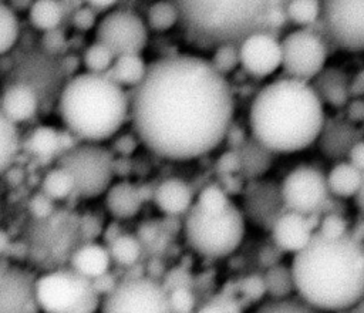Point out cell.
<instances>
[{
    "instance_id": "cell-1",
    "label": "cell",
    "mask_w": 364,
    "mask_h": 313,
    "mask_svg": "<svg viewBox=\"0 0 364 313\" xmlns=\"http://www.w3.org/2000/svg\"><path fill=\"white\" fill-rule=\"evenodd\" d=\"M129 94L134 134L165 162H192L215 152L235 121L228 77L199 54L175 53L151 61Z\"/></svg>"
},
{
    "instance_id": "cell-2",
    "label": "cell",
    "mask_w": 364,
    "mask_h": 313,
    "mask_svg": "<svg viewBox=\"0 0 364 313\" xmlns=\"http://www.w3.org/2000/svg\"><path fill=\"white\" fill-rule=\"evenodd\" d=\"M290 269L297 296L323 313L350 310L364 300V242L351 230L338 236L316 230L293 255Z\"/></svg>"
},
{
    "instance_id": "cell-3",
    "label": "cell",
    "mask_w": 364,
    "mask_h": 313,
    "mask_svg": "<svg viewBox=\"0 0 364 313\" xmlns=\"http://www.w3.org/2000/svg\"><path fill=\"white\" fill-rule=\"evenodd\" d=\"M326 122V105L313 84L286 75L266 81L247 108L249 135L274 155L309 149Z\"/></svg>"
},
{
    "instance_id": "cell-4",
    "label": "cell",
    "mask_w": 364,
    "mask_h": 313,
    "mask_svg": "<svg viewBox=\"0 0 364 313\" xmlns=\"http://www.w3.org/2000/svg\"><path fill=\"white\" fill-rule=\"evenodd\" d=\"M57 114L77 142L105 144L129 121L131 94L108 74L77 71L60 87Z\"/></svg>"
},
{
    "instance_id": "cell-5",
    "label": "cell",
    "mask_w": 364,
    "mask_h": 313,
    "mask_svg": "<svg viewBox=\"0 0 364 313\" xmlns=\"http://www.w3.org/2000/svg\"><path fill=\"white\" fill-rule=\"evenodd\" d=\"M246 223L242 208L235 203L219 212H208L193 203L183 216L182 236L193 253L218 260L233 255L240 248Z\"/></svg>"
},
{
    "instance_id": "cell-6",
    "label": "cell",
    "mask_w": 364,
    "mask_h": 313,
    "mask_svg": "<svg viewBox=\"0 0 364 313\" xmlns=\"http://www.w3.org/2000/svg\"><path fill=\"white\" fill-rule=\"evenodd\" d=\"M34 297L41 313H98L102 296L71 267L36 276Z\"/></svg>"
},
{
    "instance_id": "cell-7",
    "label": "cell",
    "mask_w": 364,
    "mask_h": 313,
    "mask_svg": "<svg viewBox=\"0 0 364 313\" xmlns=\"http://www.w3.org/2000/svg\"><path fill=\"white\" fill-rule=\"evenodd\" d=\"M182 17V26L202 40L235 41L247 17L246 0H175Z\"/></svg>"
},
{
    "instance_id": "cell-8",
    "label": "cell",
    "mask_w": 364,
    "mask_h": 313,
    "mask_svg": "<svg viewBox=\"0 0 364 313\" xmlns=\"http://www.w3.org/2000/svg\"><path fill=\"white\" fill-rule=\"evenodd\" d=\"M74 178L77 196L82 199L102 198L114 182L115 159L104 144L77 142L57 159Z\"/></svg>"
},
{
    "instance_id": "cell-9",
    "label": "cell",
    "mask_w": 364,
    "mask_h": 313,
    "mask_svg": "<svg viewBox=\"0 0 364 313\" xmlns=\"http://www.w3.org/2000/svg\"><path fill=\"white\" fill-rule=\"evenodd\" d=\"M280 41L283 75L311 83L328 65L331 46L316 28L293 27Z\"/></svg>"
},
{
    "instance_id": "cell-10",
    "label": "cell",
    "mask_w": 364,
    "mask_h": 313,
    "mask_svg": "<svg viewBox=\"0 0 364 313\" xmlns=\"http://www.w3.org/2000/svg\"><path fill=\"white\" fill-rule=\"evenodd\" d=\"M98 313H172L166 287L149 276L117 282L101 299Z\"/></svg>"
},
{
    "instance_id": "cell-11",
    "label": "cell",
    "mask_w": 364,
    "mask_h": 313,
    "mask_svg": "<svg viewBox=\"0 0 364 313\" xmlns=\"http://www.w3.org/2000/svg\"><path fill=\"white\" fill-rule=\"evenodd\" d=\"M318 26L331 47L364 54V0H321Z\"/></svg>"
},
{
    "instance_id": "cell-12",
    "label": "cell",
    "mask_w": 364,
    "mask_h": 313,
    "mask_svg": "<svg viewBox=\"0 0 364 313\" xmlns=\"http://www.w3.org/2000/svg\"><path fill=\"white\" fill-rule=\"evenodd\" d=\"M286 211L317 215L328 201L326 174L314 165L291 168L279 184Z\"/></svg>"
},
{
    "instance_id": "cell-13",
    "label": "cell",
    "mask_w": 364,
    "mask_h": 313,
    "mask_svg": "<svg viewBox=\"0 0 364 313\" xmlns=\"http://www.w3.org/2000/svg\"><path fill=\"white\" fill-rule=\"evenodd\" d=\"M94 33L95 40L108 46L117 55L144 53L151 34L144 16L131 9L118 7L100 16Z\"/></svg>"
},
{
    "instance_id": "cell-14",
    "label": "cell",
    "mask_w": 364,
    "mask_h": 313,
    "mask_svg": "<svg viewBox=\"0 0 364 313\" xmlns=\"http://www.w3.org/2000/svg\"><path fill=\"white\" fill-rule=\"evenodd\" d=\"M239 46V64L246 75L255 80H269L282 71V41L266 30L246 33Z\"/></svg>"
},
{
    "instance_id": "cell-15",
    "label": "cell",
    "mask_w": 364,
    "mask_h": 313,
    "mask_svg": "<svg viewBox=\"0 0 364 313\" xmlns=\"http://www.w3.org/2000/svg\"><path fill=\"white\" fill-rule=\"evenodd\" d=\"M318 221V213L304 215L293 211H284L274 221L270 229L273 245L282 253H297L310 242L316 233Z\"/></svg>"
},
{
    "instance_id": "cell-16",
    "label": "cell",
    "mask_w": 364,
    "mask_h": 313,
    "mask_svg": "<svg viewBox=\"0 0 364 313\" xmlns=\"http://www.w3.org/2000/svg\"><path fill=\"white\" fill-rule=\"evenodd\" d=\"M242 211L246 221L260 229L270 230L274 221L286 211L279 185L266 181L253 182L245 193Z\"/></svg>"
},
{
    "instance_id": "cell-17",
    "label": "cell",
    "mask_w": 364,
    "mask_h": 313,
    "mask_svg": "<svg viewBox=\"0 0 364 313\" xmlns=\"http://www.w3.org/2000/svg\"><path fill=\"white\" fill-rule=\"evenodd\" d=\"M36 276L21 267L4 269L0 280V313H37Z\"/></svg>"
},
{
    "instance_id": "cell-18",
    "label": "cell",
    "mask_w": 364,
    "mask_h": 313,
    "mask_svg": "<svg viewBox=\"0 0 364 313\" xmlns=\"http://www.w3.org/2000/svg\"><path fill=\"white\" fill-rule=\"evenodd\" d=\"M40 105V91L28 81L20 78L6 84L0 92V111L18 127L34 120Z\"/></svg>"
},
{
    "instance_id": "cell-19",
    "label": "cell",
    "mask_w": 364,
    "mask_h": 313,
    "mask_svg": "<svg viewBox=\"0 0 364 313\" xmlns=\"http://www.w3.org/2000/svg\"><path fill=\"white\" fill-rule=\"evenodd\" d=\"M196 193L192 186L179 176H168L159 181L152 191V202L165 216H185L195 203Z\"/></svg>"
},
{
    "instance_id": "cell-20",
    "label": "cell",
    "mask_w": 364,
    "mask_h": 313,
    "mask_svg": "<svg viewBox=\"0 0 364 313\" xmlns=\"http://www.w3.org/2000/svg\"><path fill=\"white\" fill-rule=\"evenodd\" d=\"M102 201L108 215L117 221L134 219L144 206L141 188L127 181H114L104 193Z\"/></svg>"
},
{
    "instance_id": "cell-21",
    "label": "cell",
    "mask_w": 364,
    "mask_h": 313,
    "mask_svg": "<svg viewBox=\"0 0 364 313\" xmlns=\"http://www.w3.org/2000/svg\"><path fill=\"white\" fill-rule=\"evenodd\" d=\"M112 265L108 246L97 242H87L78 246L70 258V267L90 282L108 275Z\"/></svg>"
},
{
    "instance_id": "cell-22",
    "label": "cell",
    "mask_w": 364,
    "mask_h": 313,
    "mask_svg": "<svg viewBox=\"0 0 364 313\" xmlns=\"http://www.w3.org/2000/svg\"><path fill=\"white\" fill-rule=\"evenodd\" d=\"M324 105L343 108L351 98V78L337 67H326L318 77L311 81Z\"/></svg>"
},
{
    "instance_id": "cell-23",
    "label": "cell",
    "mask_w": 364,
    "mask_h": 313,
    "mask_svg": "<svg viewBox=\"0 0 364 313\" xmlns=\"http://www.w3.org/2000/svg\"><path fill=\"white\" fill-rule=\"evenodd\" d=\"M330 195L340 199L355 198L363 182V171L355 168L347 159L340 161L326 175Z\"/></svg>"
},
{
    "instance_id": "cell-24",
    "label": "cell",
    "mask_w": 364,
    "mask_h": 313,
    "mask_svg": "<svg viewBox=\"0 0 364 313\" xmlns=\"http://www.w3.org/2000/svg\"><path fill=\"white\" fill-rule=\"evenodd\" d=\"M148 64L149 63L145 61L142 53L118 54L111 70L108 71V75L125 90L132 91L144 80Z\"/></svg>"
},
{
    "instance_id": "cell-25",
    "label": "cell",
    "mask_w": 364,
    "mask_h": 313,
    "mask_svg": "<svg viewBox=\"0 0 364 313\" xmlns=\"http://www.w3.org/2000/svg\"><path fill=\"white\" fill-rule=\"evenodd\" d=\"M23 148L27 149L33 156L40 159H47L65 149L63 145L61 134L51 125L41 124L31 129L26 139H23Z\"/></svg>"
},
{
    "instance_id": "cell-26",
    "label": "cell",
    "mask_w": 364,
    "mask_h": 313,
    "mask_svg": "<svg viewBox=\"0 0 364 313\" xmlns=\"http://www.w3.org/2000/svg\"><path fill=\"white\" fill-rule=\"evenodd\" d=\"M65 16L61 0H33L27 10L30 26L41 34L60 28Z\"/></svg>"
},
{
    "instance_id": "cell-27",
    "label": "cell",
    "mask_w": 364,
    "mask_h": 313,
    "mask_svg": "<svg viewBox=\"0 0 364 313\" xmlns=\"http://www.w3.org/2000/svg\"><path fill=\"white\" fill-rule=\"evenodd\" d=\"M144 18L149 31L158 34L169 33L182 23L181 10L175 0H151Z\"/></svg>"
},
{
    "instance_id": "cell-28",
    "label": "cell",
    "mask_w": 364,
    "mask_h": 313,
    "mask_svg": "<svg viewBox=\"0 0 364 313\" xmlns=\"http://www.w3.org/2000/svg\"><path fill=\"white\" fill-rule=\"evenodd\" d=\"M240 156V172L249 178L262 176L270 166V159L274 156L273 152L266 149L250 135L246 141L236 148Z\"/></svg>"
},
{
    "instance_id": "cell-29",
    "label": "cell",
    "mask_w": 364,
    "mask_h": 313,
    "mask_svg": "<svg viewBox=\"0 0 364 313\" xmlns=\"http://www.w3.org/2000/svg\"><path fill=\"white\" fill-rule=\"evenodd\" d=\"M21 149L23 138L18 125L0 111V178L11 169Z\"/></svg>"
},
{
    "instance_id": "cell-30",
    "label": "cell",
    "mask_w": 364,
    "mask_h": 313,
    "mask_svg": "<svg viewBox=\"0 0 364 313\" xmlns=\"http://www.w3.org/2000/svg\"><path fill=\"white\" fill-rule=\"evenodd\" d=\"M41 193L53 202L65 201L77 195L73 175L60 164H55L41 178Z\"/></svg>"
},
{
    "instance_id": "cell-31",
    "label": "cell",
    "mask_w": 364,
    "mask_h": 313,
    "mask_svg": "<svg viewBox=\"0 0 364 313\" xmlns=\"http://www.w3.org/2000/svg\"><path fill=\"white\" fill-rule=\"evenodd\" d=\"M107 246L112 262L124 267L134 266L142 256V243L139 238L129 233H117L109 239Z\"/></svg>"
},
{
    "instance_id": "cell-32",
    "label": "cell",
    "mask_w": 364,
    "mask_h": 313,
    "mask_svg": "<svg viewBox=\"0 0 364 313\" xmlns=\"http://www.w3.org/2000/svg\"><path fill=\"white\" fill-rule=\"evenodd\" d=\"M286 20L293 27L314 28L321 18V0H289L283 7Z\"/></svg>"
},
{
    "instance_id": "cell-33",
    "label": "cell",
    "mask_w": 364,
    "mask_h": 313,
    "mask_svg": "<svg viewBox=\"0 0 364 313\" xmlns=\"http://www.w3.org/2000/svg\"><path fill=\"white\" fill-rule=\"evenodd\" d=\"M21 23L18 13L6 1H0V57L11 53L18 44Z\"/></svg>"
},
{
    "instance_id": "cell-34",
    "label": "cell",
    "mask_w": 364,
    "mask_h": 313,
    "mask_svg": "<svg viewBox=\"0 0 364 313\" xmlns=\"http://www.w3.org/2000/svg\"><path fill=\"white\" fill-rule=\"evenodd\" d=\"M117 54L104 43L94 38L81 53V67L84 71L95 74H108Z\"/></svg>"
},
{
    "instance_id": "cell-35",
    "label": "cell",
    "mask_w": 364,
    "mask_h": 313,
    "mask_svg": "<svg viewBox=\"0 0 364 313\" xmlns=\"http://www.w3.org/2000/svg\"><path fill=\"white\" fill-rule=\"evenodd\" d=\"M263 280H264L266 292L272 295V299L289 297V295L294 290L290 266L286 267L280 263H276L267 267V272Z\"/></svg>"
},
{
    "instance_id": "cell-36",
    "label": "cell",
    "mask_w": 364,
    "mask_h": 313,
    "mask_svg": "<svg viewBox=\"0 0 364 313\" xmlns=\"http://www.w3.org/2000/svg\"><path fill=\"white\" fill-rule=\"evenodd\" d=\"M213 67L223 75H229L237 68L239 64V46L236 41H222L215 44L212 54L209 57Z\"/></svg>"
},
{
    "instance_id": "cell-37",
    "label": "cell",
    "mask_w": 364,
    "mask_h": 313,
    "mask_svg": "<svg viewBox=\"0 0 364 313\" xmlns=\"http://www.w3.org/2000/svg\"><path fill=\"white\" fill-rule=\"evenodd\" d=\"M233 202L229 193L219 185L210 184L203 186L199 193H196L195 205L208 212H219L230 206Z\"/></svg>"
},
{
    "instance_id": "cell-38",
    "label": "cell",
    "mask_w": 364,
    "mask_h": 313,
    "mask_svg": "<svg viewBox=\"0 0 364 313\" xmlns=\"http://www.w3.org/2000/svg\"><path fill=\"white\" fill-rule=\"evenodd\" d=\"M253 313H323L300 297L272 299L259 306Z\"/></svg>"
},
{
    "instance_id": "cell-39",
    "label": "cell",
    "mask_w": 364,
    "mask_h": 313,
    "mask_svg": "<svg viewBox=\"0 0 364 313\" xmlns=\"http://www.w3.org/2000/svg\"><path fill=\"white\" fill-rule=\"evenodd\" d=\"M70 20L74 30H77L78 33H88L91 30H95L100 20V11L87 4H81L70 14Z\"/></svg>"
},
{
    "instance_id": "cell-40",
    "label": "cell",
    "mask_w": 364,
    "mask_h": 313,
    "mask_svg": "<svg viewBox=\"0 0 364 313\" xmlns=\"http://www.w3.org/2000/svg\"><path fill=\"white\" fill-rule=\"evenodd\" d=\"M168 299L172 313H192L195 307V296L185 285L168 290Z\"/></svg>"
},
{
    "instance_id": "cell-41",
    "label": "cell",
    "mask_w": 364,
    "mask_h": 313,
    "mask_svg": "<svg viewBox=\"0 0 364 313\" xmlns=\"http://www.w3.org/2000/svg\"><path fill=\"white\" fill-rule=\"evenodd\" d=\"M348 230L350 229H348L347 221L336 212H328L323 218H320L318 226H317V232L327 236H338V235L347 233Z\"/></svg>"
},
{
    "instance_id": "cell-42",
    "label": "cell",
    "mask_w": 364,
    "mask_h": 313,
    "mask_svg": "<svg viewBox=\"0 0 364 313\" xmlns=\"http://www.w3.org/2000/svg\"><path fill=\"white\" fill-rule=\"evenodd\" d=\"M65 44H67L65 36H64V33H61L60 28L43 33L41 46H43V51L47 55L51 57V55H57V54L63 53L65 48Z\"/></svg>"
},
{
    "instance_id": "cell-43",
    "label": "cell",
    "mask_w": 364,
    "mask_h": 313,
    "mask_svg": "<svg viewBox=\"0 0 364 313\" xmlns=\"http://www.w3.org/2000/svg\"><path fill=\"white\" fill-rule=\"evenodd\" d=\"M218 168L223 175H232V174L240 172V156L237 149L222 154L218 161Z\"/></svg>"
},
{
    "instance_id": "cell-44",
    "label": "cell",
    "mask_w": 364,
    "mask_h": 313,
    "mask_svg": "<svg viewBox=\"0 0 364 313\" xmlns=\"http://www.w3.org/2000/svg\"><path fill=\"white\" fill-rule=\"evenodd\" d=\"M347 161L364 172V139H357L347 152Z\"/></svg>"
},
{
    "instance_id": "cell-45",
    "label": "cell",
    "mask_w": 364,
    "mask_h": 313,
    "mask_svg": "<svg viewBox=\"0 0 364 313\" xmlns=\"http://www.w3.org/2000/svg\"><path fill=\"white\" fill-rule=\"evenodd\" d=\"M82 1H84V4L95 9L97 11L105 13L108 10L115 9L121 0H82Z\"/></svg>"
},
{
    "instance_id": "cell-46",
    "label": "cell",
    "mask_w": 364,
    "mask_h": 313,
    "mask_svg": "<svg viewBox=\"0 0 364 313\" xmlns=\"http://www.w3.org/2000/svg\"><path fill=\"white\" fill-rule=\"evenodd\" d=\"M354 199H355V202H357L358 209H360V211H361V213L364 215V172H363V182H361V188H360V191H358V193H357V196H355Z\"/></svg>"
},
{
    "instance_id": "cell-47",
    "label": "cell",
    "mask_w": 364,
    "mask_h": 313,
    "mask_svg": "<svg viewBox=\"0 0 364 313\" xmlns=\"http://www.w3.org/2000/svg\"><path fill=\"white\" fill-rule=\"evenodd\" d=\"M198 313H222V310H220V306H219V304L209 303V304L203 306Z\"/></svg>"
},
{
    "instance_id": "cell-48",
    "label": "cell",
    "mask_w": 364,
    "mask_h": 313,
    "mask_svg": "<svg viewBox=\"0 0 364 313\" xmlns=\"http://www.w3.org/2000/svg\"><path fill=\"white\" fill-rule=\"evenodd\" d=\"M7 248H9V236L3 230H0V255L7 252Z\"/></svg>"
},
{
    "instance_id": "cell-49",
    "label": "cell",
    "mask_w": 364,
    "mask_h": 313,
    "mask_svg": "<svg viewBox=\"0 0 364 313\" xmlns=\"http://www.w3.org/2000/svg\"><path fill=\"white\" fill-rule=\"evenodd\" d=\"M351 313H364V303L361 302L360 304H357L355 307H353V312Z\"/></svg>"
},
{
    "instance_id": "cell-50",
    "label": "cell",
    "mask_w": 364,
    "mask_h": 313,
    "mask_svg": "<svg viewBox=\"0 0 364 313\" xmlns=\"http://www.w3.org/2000/svg\"><path fill=\"white\" fill-rule=\"evenodd\" d=\"M3 273H4V269L0 267V280H1V277H3Z\"/></svg>"
},
{
    "instance_id": "cell-51",
    "label": "cell",
    "mask_w": 364,
    "mask_h": 313,
    "mask_svg": "<svg viewBox=\"0 0 364 313\" xmlns=\"http://www.w3.org/2000/svg\"><path fill=\"white\" fill-rule=\"evenodd\" d=\"M0 1H3V0H0Z\"/></svg>"
}]
</instances>
